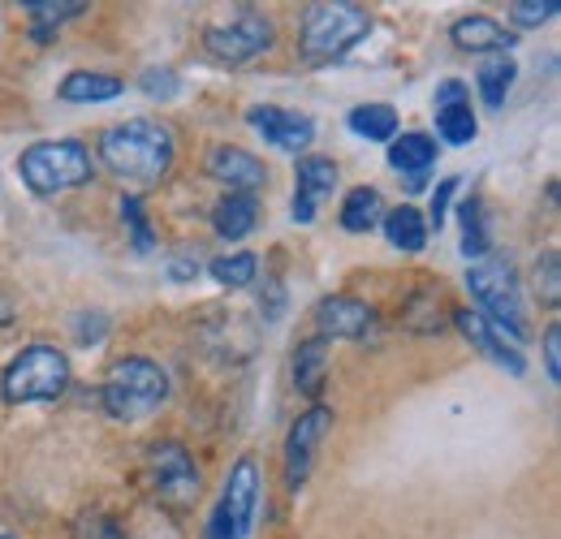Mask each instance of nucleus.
<instances>
[{
  "label": "nucleus",
  "mask_w": 561,
  "mask_h": 539,
  "mask_svg": "<svg viewBox=\"0 0 561 539\" xmlns=\"http://www.w3.org/2000/svg\"><path fill=\"white\" fill-rule=\"evenodd\" d=\"M100 156H104V164L117 177L151 186L173 164V130L164 122H151V117H135V122L108 126L100 135Z\"/></svg>",
  "instance_id": "nucleus-1"
},
{
  "label": "nucleus",
  "mask_w": 561,
  "mask_h": 539,
  "mask_svg": "<svg viewBox=\"0 0 561 539\" xmlns=\"http://www.w3.org/2000/svg\"><path fill=\"white\" fill-rule=\"evenodd\" d=\"M100 402L113 418H147L156 414L160 405L169 402V376L160 371V363L130 354V358H117L104 376V389H100Z\"/></svg>",
  "instance_id": "nucleus-2"
},
{
  "label": "nucleus",
  "mask_w": 561,
  "mask_h": 539,
  "mask_svg": "<svg viewBox=\"0 0 561 539\" xmlns=\"http://www.w3.org/2000/svg\"><path fill=\"white\" fill-rule=\"evenodd\" d=\"M70 389V358L57 345H26L13 354V363L0 376V393L9 402H57Z\"/></svg>",
  "instance_id": "nucleus-3"
},
{
  "label": "nucleus",
  "mask_w": 561,
  "mask_h": 539,
  "mask_svg": "<svg viewBox=\"0 0 561 539\" xmlns=\"http://www.w3.org/2000/svg\"><path fill=\"white\" fill-rule=\"evenodd\" d=\"M367 31H371V13L363 4H351V0L311 4L302 18V53L311 61H337L358 39H367Z\"/></svg>",
  "instance_id": "nucleus-4"
},
{
  "label": "nucleus",
  "mask_w": 561,
  "mask_h": 539,
  "mask_svg": "<svg viewBox=\"0 0 561 539\" xmlns=\"http://www.w3.org/2000/svg\"><path fill=\"white\" fill-rule=\"evenodd\" d=\"M18 173L35 195H61V191H73L91 177V151L78 138L35 142V147L22 151Z\"/></svg>",
  "instance_id": "nucleus-5"
},
{
  "label": "nucleus",
  "mask_w": 561,
  "mask_h": 539,
  "mask_svg": "<svg viewBox=\"0 0 561 539\" xmlns=\"http://www.w3.org/2000/svg\"><path fill=\"white\" fill-rule=\"evenodd\" d=\"M467 285L476 294V302L484 307L496 333H510L514 341L527 337V311H523V294H518V276L505 260H480L467 272Z\"/></svg>",
  "instance_id": "nucleus-6"
},
{
  "label": "nucleus",
  "mask_w": 561,
  "mask_h": 539,
  "mask_svg": "<svg viewBox=\"0 0 561 539\" xmlns=\"http://www.w3.org/2000/svg\"><path fill=\"white\" fill-rule=\"evenodd\" d=\"M204 44H208V53L216 61H225V66H247V61H255V57H264V53L273 48V22H268L264 13H251V9H247V13L229 18V22L208 26Z\"/></svg>",
  "instance_id": "nucleus-7"
},
{
  "label": "nucleus",
  "mask_w": 561,
  "mask_h": 539,
  "mask_svg": "<svg viewBox=\"0 0 561 539\" xmlns=\"http://www.w3.org/2000/svg\"><path fill=\"white\" fill-rule=\"evenodd\" d=\"M151 479H156L160 501H169V505H191L199 492V467L186 454V445H178V440H164L151 449Z\"/></svg>",
  "instance_id": "nucleus-8"
},
{
  "label": "nucleus",
  "mask_w": 561,
  "mask_h": 539,
  "mask_svg": "<svg viewBox=\"0 0 561 539\" xmlns=\"http://www.w3.org/2000/svg\"><path fill=\"white\" fill-rule=\"evenodd\" d=\"M329 427H333V410H329V405H311V410L289 427V440H285V483H289V492H298V488L307 483L316 445L324 440Z\"/></svg>",
  "instance_id": "nucleus-9"
},
{
  "label": "nucleus",
  "mask_w": 561,
  "mask_h": 539,
  "mask_svg": "<svg viewBox=\"0 0 561 539\" xmlns=\"http://www.w3.org/2000/svg\"><path fill=\"white\" fill-rule=\"evenodd\" d=\"M260 492H264V483H260V467H255V458H242V462L229 471L225 496H220V509H225V518L233 523V531H238L242 539H247V531L255 527Z\"/></svg>",
  "instance_id": "nucleus-10"
},
{
  "label": "nucleus",
  "mask_w": 561,
  "mask_h": 539,
  "mask_svg": "<svg viewBox=\"0 0 561 539\" xmlns=\"http://www.w3.org/2000/svg\"><path fill=\"white\" fill-rule=\"evenodd\" d=\"M208 173L216 177V182L233 186V195H255V191L268 186V169H264V160H255L247 147H233V142L211 147Z\"/></svg>",
  "instance_id": "nucleus-11"
},
{
  "label": "nucleus",
  "mask_w": 561,
  "mask_h": 539,
  "mask_svg": "<svg viewBox=\"0 0 561 539\" xmlns=\"http://www.w3.org/2000/svg\"><path fill=\"white\" fill-rule=\"evenodd\" d=\"M247 122H251V130H260L264 142H273L277 151H307V142L316 138L311 117L277 108V104H255V108L247 113Z\"/></svg>",
  "instance_id": "nucleus-12"
},
{
  "label": "nucleus",
  "mask_w": 561,
  "mask_h": 539,
  "mask_svg": "<svg viewBox=\"0 0 561 539\" xmlns=\"http://www.w3.org/2000/svg\"><path fill=\"white\" fill-rule=\"evenodd\" d=\"M316 324H320V333H324V337L358 341V337H367V333H371L376 311H371L367 302L351 298V294H333V298H324V302L316 307Z\"/></svg>",
  "instance_id": "nucleus-13"
},
{
  "label": "nucleus",
  "mask_w": 561,
  "mask_h": 539,
  "mask_svg": "<svg viewBox=\"0 0 561 539\" xmlns=\"http://www.w3.org/2000/svg\"><path fill=\"white\" fill-rule=\"evenodd\" d=\"M449 39L462 53H492V57H510V48H514V31H505L496 18H484V13L458 18L449 26Z\"/></svg>",
  "instance_id": "nucleus-14"
},
{
  "label": "nucleus",
  "mask_w": 561,
  "mask_h": 539,
  "mask_svg": "<svg viewBox=\"0 0 561 539\" xmlns=\"http://www.w3.org/2000/svg\"><path fill=\"white\" fill-rule=\"evenodd\" d=\"M454 324L462 329V337L471 341L476 349H484L492 363L510 367L514 376H523V371H527V358L518 354V345H510V341H505V333H496V329H492L480 311H454Z\"/></svg>",
  "instance_id": "nucleus-15"
},
{
  "label": "nucleus",
  "mask_w": 561,
  "mask_h": 539,
  "mask_svg": "<svg viewBox=\"0 0 561 539\" xmlns=\"http://www.w3.org/2000/svg\"><path fill=\"white\" fill-rule=\"evenodd\" d=\"M255 220H260V199L255 195H225V199L211 207V225H216V233L220 238H229V242H238V238H247L251 229H255Z\"/></svg>",
  "instance_id": "nucleus-16"
},
{
  "label": "nucleus",
  "mask_w": 561,
  "mask_h": 539,
  "mask_svg": "<svg viewBox=\"0 0 561 539\" xmlns=\"http://www.w3.org/2000/svg\"><path fill=\"white\" fill-rule=\"evenodd\" d=\"M122 91H126L122 78H113V73H91V69H78V73H70V78L61 82V100H70V104H104V100H117Z\"/></svg>",
  "instance_id": "nucleus-17"
},
{
  "label": "nucleus",
  "mask_w": 561,
  "mask_h": 539,
  "mask_svg": "<svg viewBox=\"0 0 561 539\" xmlns=\"http://www.w3.org/2000/svg\"><path fill=\"white\" fill-rule=\"evenodd\" d=\"M324 371H329V341L324 337L302 341L294 349V385H298V393L316 398L320 385H324Z\"/></svg>",
  "instance_id": "nucleus-18"
},
{
  "label": "nucleus",
  "mask_w": 561,
  "mask_h": 539,
  "mask_svg": "<svg viewBox=\"0 0 561 539\" xmlns=\"http://www.w3.org/2000/svg\"><path fill=\"white\" fill-rule=\"evenodd\" d=\"M380 225H385V238L407 255H420L427 246V220L415 207H393L389 216H380Z\"/></svg>",
  "instance_id": "nucleus-19"
},
{
  "label": "nucleus",
  "mask_w": 561,
  "mask_h": 539,
  "mask_svg": "<svg viewBox=\"0 0 561 539\" xmlns=\"http://www.w3.org/2000/svg\"><path fill=\"white\" fill-rule=\"evenodd\" d=\"M351 130L367 142H393L398 135V108L393 104H358L351 117Z\"/></svg>",
  "instance_id": "nucleus-20"
},
{
  "label": "nucleus",
  "mask_w": 561,
  "mask_h": 539,
  "mask_svg": "<svg viewBox=\"0 0 561 539\" xmlns=\"http://www.w3.org/2000/svg\"><path fill=\"white\" fill-rule=\"evenodd\" d=\"M514 78H518V66H514V57H489L484 66L476 69V87H480V100L489 104L492 113L505 104V95H510Z\"/></svg>",
  "instance_id": "nucleus-21"
},
{
  "label": "nucleus",
  "mask_w": 561,
  "mask_h": 539,
  "mask_svg": "<svg viewBox=\"0 0 561 539\" xmlns=\"http://www.w3.org/2000/svg\"><path fill=\"white\" fill-rule=\"evenodd\" d=\"M432 160H436V138L432 135H402L389 142V164L398 173H407V177L423 173Z\"/></svg>",
  "instance_id": "nucleus-22"
},
{
  "label": "nucleus",
  "mask_w": 561,
  "mask_h": 539,
  "mask_svg": "<svg viewBox=\"0 0 561 539\" xmlns=\"http://www.w3.org/2000/svg\"><path fill=\"white\" fill-rule=\"evenodd\" d=\"M380 225V191L376 186H358L342 203V229L346 233H367Z\"/></svg>",
  "instance_id": "nucleus-23"
},
{
  "label": "nucleus",
  "mask_w": 561,
  "mask_h": 539,
  "mask_svg": "<svg viewBox=\"0 0 561 539\" xmlns=\"http://www.w3.org/2000/svg\"><path fill=\"white\" fill-rule=\"evenodd\" d=\"M436 135L445 138L449 147H467V142H476L480 126H476L471 104H445V108H436Z\"/></svg>",
  "instance_id": "nucleus-24"
},
{
  "label": "nucleus",
  "mask_w": 561,
  "mask_h": 539,
  "mask_svg": "<svg viewBox=\"0 0 561 539\" xmlns=\"http://www.w3.org/2000/svg\"><path fill=\"white\" fill-rule=\"evenodd\" d=\"M333 186H337V164L333 160H320V156L298 160V195L320 203V195H329Z\"/></svg>",
  "instance_id": "nucleus-25"
},
{
  "label": "nucleus",
  "mask_w": 561,
  "mask_h": 539,
  "mask_svg": "<svg viewBox=\"0 0 561 539\" xmlns=\"http://www.w3.org/2000/svg\"><path fill=\"white\" fill-rule=\"evenodd\" d=\"M489 251V229H484V203L471 199L462 203V255L467 260H480Z\"/></svg>",
  "instance_id": "nucleus-26"
},
{
  "label": "nucleus",
  "mask_w": 561,
  "mask_h": 539,
  "mask_svg": "<svg viewBox=\"0 0 561 539\" xmlns=\"http://www.w3.org/2000/svg\"><path fill=\"white\" fill-rule=\"evenodd\" d=\"M255 272H260V264H255V255H251V251L220 255V260L211 264V276H216L225 289H247V285L255 280Z\"/></svg>",
  "instance_id": "nucleus-27"
},
{
  "label": "nucleus",
  "mask_w": 561,
  "mask_h": 539,
  "mask_svg": "<svg viewBox=\"0 0 561 539\" xmlns=\"http://www.w3.org/2000/svg\"><path fill=\"white\" fill-rule=\"evenodd\" d=\"M122 220H126L130 233H135V251H139V255H151V251H156V233H151V225H147V216H142L139 195H126V199H122Z\"/></svg>",
  "instance_id": "nucleus-28"
},
{
  "label": "nucleus",
  "mask_w": 561,
  "mask_h": 539,
  "mask_svg": "<svg viewBox=\"0 0 561 539\" xmlns=\"http://www.w3.org/2000/svg\"><path fill=\"white\" fill-rule=\"evenodd\" d=\"M536 294L553 307L561 298V260H558V251H549L540 264H536Z\"/></svg>",
  "instance_id": "nucleus-29"
},
{
  "label": "nucleus",
  "mask_w": 561,
  "mask_h": 539,
  "mask_svg": "<svg viewBox=\"0 0 561 539\" xmlns=\"http://www.w3.org/2000/svg\"><path fill=\"white\" fill-rule=\"evenodd\" d=\"M558 13V0H523V4H510V18L514 26H540Z\"/></svg>",
  "instance_id": "nucleus-30"
},
{
  "label": "nucleus",
  "mask_w": 561,
  "mask_h": 539,
  "mask_svg": "<svg viewBox=\"0 0 561 539\" xmlns=\"http://www.w3.org/2000/svg\"><path fill=\"white\" fill-rule=\"evenodd\" d=\"M139 82L151 100H173L178 95V73L173 69H147Z\"/></svg>",
  "instance_id": "nucleus-31"
},
{
  "label": "nucleus",
  "mask_w": 561,
  "mask_h": 539,
  "mask_svg": "<svg viewBox=\"0 0 561 539\" xmlns=\"http://www.w3.org/2000/svg\"><path fill=\"white\" fill-rule=\"evenodd\" d=\"M462 182L458 177H440L436 182V191H432V207H427V225H445V211H449V199H454V191H458Z\"/></svg>",
  "instance_id": "nucleus-32"
},
{
  "label": "nucleus",
  "mask_w": 561,
  "mask_h": 539,
  "mask_svg": "<svg viewBox=\"0 0 561 539\" xmlns=\"http://www.w3.org/2000/svg\"><path fill=\"white\" fill-rule=\"evenodd\" d=\"M87 4H78V0H70V4H26V13L35 18V22H66V18H73V13H82Z\"/></svg>",
  "instance_id": "nucleus-33"
},
{
  "label": "nucleus",
  "mask_w": 561,
  "mask_h": 539,
  "mask_svg": "<svg viewBox=\"0 0 561 539\" xmlns=\"http://www.w3.org/2000/svg\"><path fill=\"white\" fill-rule=\"evenodd\" d=\"M545 371H549V380L561 376V324H549V333H545Z\"/></svg>",
  "instance_id": "nucleus-34"
},
{
  "label": "nucleus",
  "mask_w": 561,
  "mask_h": 539,
  "mask_svg": "<svg viewBox=\"0 0 561 539\" xmlns=\"http://www.w3.org/2000/svg\"><path fill=\"white\" fill-rule=\"evenodd\" d=\"M445 104H467V82H458V78L440 82L436 87V108H445Z\"/></svg>",
  "instance_id": "nucleus-35"
},
{
  "label": "nucleus",
  "mask_w": 561,
  "mask_h": 539,
  "mask_svg": "<svg viewBox=\"0 0 561 539\" xmlns=\"http://www.w3.org/2000/svg\"><path fill=\"white\" fill-rule=\"evenodd\" d=\"M208 539H242L238 531H233V523L225 518V509H220V505L211 509V518H208Z\"/></svg>",
  "instance_id": "nucleus-36"
},
{
  "label": "nucleus",
  "mask_w": 561,
  "mask_h": 539,
  "mask_svg": "<svg viewBox=\"0 0 561 539\" xmlns=\"http://www.w3.org/2000/svg\"><path fill=\"white\" fill-rule=\"evenodd\" d=\"M289 211H294V225H311V220H316V199H307V195H298V191H294Z\"/></svg>",
  "instance_id": "nucleus-37"
},
{
  "label": "nucleus",
  "mask_w": 561,
  "mask_h": 539,
  "mask_svg": "<svg viewBox=\"0 0 561 539\" xmlns=\"http://www.w3.org/2000/svg\"><path fill=\"white\" fill-rule=\"evenodd\" d=\"M169 276H173V280H195V276H199V264H195V260H178V264L169 268Z\"/></svg>",
  "instance_id": "nucleus-38"
},
{
  "label": "nucleus",
  "mask_w": 561,
  "mask_h": 539,
  "mask_svg": "<svg viewBox=\"0 0 561 539\" xmlns=\"http://www.w3.org/2000/svg\"><path fill=\"white\" fill-rule=\"evenodd\" d=\"M82 539H126L113 523H104V531H95V536H82Z\"/></svg>",
  "instance_id": "nucleus-39"
},
{
  "label": "nucleus",
  "mask_w": 561,
  "mask_h": 539,
  "mask_svg": "<svg viewBox=\"0 0 561 539\" xmlns=\"http://www.w3.org/2000/svg\"><path fill=\"white\" fill-rule=\"evenodd\" d=\"M0 539H13V536H0Z\"/></svg>",
  "instance_id": "nucleus-40"
}]
</instances>
